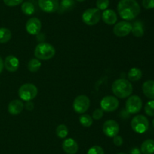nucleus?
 I'll return each instance as SVG.
<instances>
[{
	"instance_id": "7ed1b4c3",
	"label": "nucleus",
	"mask_w": 154,
	"mask_h": 154,
	"mask_svg": "<svg viewBox=\"0 0 154 154\" xmlns=\"http://www.w3.org/2000/svg\"><path fill=\"white\" fill-rule=\"evenodd\" d=\"M34 54L36 58L38 60H47L54 57L56 50L51 44L47 42H40L35 48Z\"/></svg>"
},
{
	"instance_id": "0eeeda50",
	"label": "nucleus",
	"mask_w": 154,
	"mask_h": 154,
	"mask_svg": "<svg viewBox=\"0 0 154 154\" xmlns=\"http://www.w3.org/2000/svg\"><path fill=\"white\" fill-rule=\"evenodd\" d=\"M90 106V100L87 95H78L74 100L73 108L77 113H79V114L85 113L88 110Z\"/></svg>"
},
{
	"instance_id": "39448f33",
	"label": "nucleus",
	"mask_w": 154,
	"mask_h": 154,
	"mask_svg": "<svg viewBox=\"0 0 154 154\" xmlns=\"http://www.w3.org/2000/svg\"><path fill=\"white\" fill-rule=\"evenodd\" d=\"M131 127L135 132L143 134L149 128V121L143 115H137L131 121Z\"/></svg>"
},
{
	"instance_id": "c85d7f7f",
	"label": "nucleus",
	"mask_w": 154,
	"mask_h": 154,
	"mask_svg": "<svg viewBox=\"0 0 154 154\" xmlns=\"http://www.w3.org/2000/svg\"><path fill=\"white\" fill-rule=\"evenodd\" d=\"M109 5V0H97L96 1V7L100 11H105L108 9Z\"/></svg>"
},
{
	"instance_id": "c756f323",
	"label": "nucleus",
	"mask_w": 154,
	"mask_h": 154,
	"mask_svg": "<svg viewBox=\"0 0 154 154\" xmlns=\"http://www.w3.org/2000/svg\"><path fill=\"white\" fill-rule=\"evenodd\" d=\"M87 154H105L103 148L100 146H93L89 149L87 151Z\"/></svg>"
},
{
	"instance_id": "58836bf2",
	"label": "nucleus",
	"mask_w": 154,
	"mask_h": 154,
	"mask_svg": "<svg viewBox=\"0 0 154 154\" xmlns=\"http://www.w3.org/2000/svg\"><path fill=\"white\" fill-rule=\"evenodd\" d=\"M77 2H84L85 0H76Z\"/></svg>"
},
{
	"instance_id": "ddd939ff",
	"label": "nucleus",
	"mask_w": 154,
	"mask_h": 154,
	"mask_svg": "<svg viewBox=\"0 0 154 154\" xmlns=\"http://www.w3.org/2000/svg\"><path fill=\"white\" fill-rule=\"evenodd\" d=\"M42 22L37 18H31L26 24V30L30 35H37L41 32Z\"/></svg>"
},
{
	"instance_id": "412c9836",
	"label": "nucleus",
	"mask_w": 154,
	"mask_h": 154,
	"mask_svg": "<svg viewBox=\"0 0 154 154\" xmlns=\"http://www.w3.org/2000/svg\"><path fill=\"white\" fill-rule=\"evenodd\" d=\"M142 77V71L138 67H132L128 72V79L132 82H136L140 80Z\"/></svg>"
},
{
	"instance_id": "393cba45",
	"label": "nucleus",
	"mask_w": 154,
	"mask_h": 154,
	"mask_svg": "<svg viewBox=\"0 0 154 154\" xmlns=\"http://www.w3.org/2000/svg\"><path fill=\"white\" fill-rule=\"evenodd\" d=\"M21 10L26 15H32L35 13V6L30 2H25L21 5Z\"/></svg>"
},
{
	"instance_id": "7c9ffc66",
	"label": "nucleus",
	"mask_w": 154,
	"mask_h": 154,
	"mask_svg": "<svg viewBox=\"0 0 154 154\" xmlns=\"http://www.w3.org/2000/svg\"><path fill=\"white\" fill-rule=\"evenodd\" d=\"M104 116V111L101 108L96 109L93 111V115H92V118L95 120H99L102 119Z\"/></svg>"
},
{
	"instance_id": "b1692460",
	"label": "nucleus",
	"mask_w": 154,
	"mask_h": 154,
	"mask_svg": "<svg viewBox=\"0 0 154 154\" xmlns=\"http://www.w3.org/2000/svg\"><path fill=\"white\" fill-rule=\"evenodd\" d=\"M11 32L5 27L0 28V43H6L11 39Z\"/></svg>"
},
{
	"instance_id": "a878e982",
	"label": "nucleus",
	"mask_w": 154,
	"mask_h": 154,
	"mask_svg": "<svg viewBox=\"0 0 154 154\" xmlns=\"http://www.w3.org/2000/svg\"><path fill=\"white\" fill-rule=\"evenodd\" d=\"M56 134L60 138H65L69 134V129H68L67 126L64 124H60L56 128Z\"/></svg>"
},
{
	"instance_id": "f03ea898",
	"label": "nucleus",
	"mask_w": 154,
	"mask_h": 154,
	"mask_svg": "<svg viewBox=\"0 0 154 154\" xmlns=\"http://www.w3.org/2000/svg\"><path fill=\"white\" fill-rule=\"evenodd\" d=\"M111 89L114 95L121 99L129 98L133 91L132 83L129 80L123 78L116 79L113 82Z\"/></svg>"
},
{
	"instance_id": "f704fd0d",
	"label": "nucleus",
	"mask_w": 154,
	"mask_h": 154,
	"mask_svg": "<svg viewBox=\"0 0 154 154\" xmlns=\"http://www.w3.org/2000/svg\"><path fill=\"white\" fill-rule=\"evenodd\" d=\"M24 107H25L27 110L31 111V110H32L33 109H34V104H33L31 101H26V104H24Z\"/></svg>"
},
{
	"instance_id": "e433bc0d",
	"label": "nucleus",
	"mask_w": 154,
	"mask_h": 154,
	"mask_svg": "<svg viewBox=\"0 0 154 154\" xmlns=\"http://www.w3.org/2000/svg\"><path fill=\"white\" fill-rule=\"evenodd\" d=\"M130 154H142L141 152V149H138V147L132 148L130 150Z\"/></svg>"
},
{
	"instance_id": "dca6fc26",
	"label": "nucleus",
	"mask_w": 154,
	"mask_h": 154,
	"mask_svg": "<svg viewBox=\"0 0 154 154\" xmlns=\"http://www.w3.org/2000/svg\"><path fill=\"white\" fill-rule=\"evenodd\" d=\"M24 109V104L20 100H13L8 106V111L10 114L16 116L19 115Z\"/></svg>"
},
{
	"instance_id": "423d86ee",
	"label": "nucleus",
	"mask_w": 154,
	"mask_h": 154,
	"mask_svg": "<svg viewBox=\"0 0 154 154\" xmlns=\"http://www.w3.org/2000/svg\"><path fill=\"white\" fill-rule=\"evenodd\" d=\"M100 10L95 8H88L82 14V21L85 24L88 26H93L97 24L101 19Z\"/></svg>"
},
{
	"instance_id": "f8f14e48",
	"label": "nucleus",
	"mask_w": 154,
	"mask_h": 154,
	"mask_svg": "<svg viewBox=\"0 0 154 154\" xmlns=\"http://www.w3.org/2000/svg\"><path fill=\"white\" fill-rule=\"evenodd\" d=\"M40 8L46 13H54L59 9V0H38Z\"/></svg>"
},
{
	"instance_id": "6ab92c4d",
	"label": "nucleus",
	"mask_w": 154,
	"mask_h": 154,
	"mask_svg": "<svg viewBox=\"0 0 154 154\" xmlns=\"http://www.w3.org/2000/svg\"><path fill=\"white\" fill-rule=\"evenodd\" d=\"M141 152L143 154H154V140L147 139L141 146Z\"/></svg>"
},
{
	"instance_id": "5701e85b",
	"label": "nucleus",
	"mask_w": 154,
	"mask_h": 154,
	"mask_svg": "<svg viewBox=\"0 0 154 154\" xmlns=\"http://www.w3.org/2000/svg\"><path fill=\"white\" fill-rule=\"evenodd\" d=\"M41 66H42V63H41L40 60H38V58H32L29 61L28 65H27L28 69L31 72H38Z\"/></svg>"
},
{
	"instance_id": "1a4fd4ad",
	"label": "nucleus",
	"mask_w": 154,
	"mask_h": 154,
	"mask_svg": "<svg viewBox=\"0 0 154 154\" xmlns=\"http://www.w3.org/2000/svg\"><path fill=\"white\" fill-rule=\"evenodd\" d=\"M118 99L116 97L111 96V95H107L104 97L100 102L101 109L105 112H113L117 110L119 107Z\"/></svg>"
},
{
	"instance_id": "6e6552de",
	"label": "nucleus",
	"mask_w": 154,
	"mask_h": 154,
	"mask_svg": "<svg viewBox=\"0 0 154 154\" xmlns=\"http://www.w3.org/2000/svg\"><path fill=\"white\" fill-rule=\"evenodd\" d=\"M142 108V101L138 95L129 96L126 102V110L129 114H135Z\"/></svg>"
},
{
	"instance_id": "a211bd4d",
	"label": "nucleus",
	"mask_w": 154,
	"mask_h": 154,
	"mask_svg": "<svg viewBox=\"0 0 154 154\" xmlns=\"http://www.w3.org/2000/svg\"><path fill=\"white\" fill-rule=\"evenodd\" d=\"M142 91L147 98L154 100V80H147L142 85Z\"/></svg>"
},
{
	"instance_id": "20e7f679",
	"label": "nucleus",
	"mask_w": 154,
	"mask_h": 154,
	"mask_svg": "<svg viewBox=\"0 0 154 154\" xmlns=\"http://www.w3.org/2000/svg\"><path fill=\"white\" fill-rule=\"evenodd\" d=\"M38 95V88L34 84L25 83L20 87L18 95L22 101H29L34 99Z\"/></svg>"
},
{
	"instance_id": "72a5a7b5",
	"label": "nucleus",
	"mask_w": 154,
	"mask_h": 154,
	"mask_svg": "<svg viewBox=\"0 0 154 154\" xmlns=\"http://www.w3.org/2000/svg\"><path fill=\"white\" fill-rule=\"evenodd\" d=\"M113 141H114V145H116L117 146H120L123 145V139L121 136L120 135H116L115 137H114V139H113Z\"/></svg>"
},
{
	"instance_id": "4c0bfd02",
	"label": "nucleus",
	"mask_w": 154,
	"mask_h": 154,
	"mask_svg": "<svg viewBox=\"0 0 154 154\" xmlns=\"http://www.w3.org/2000/svg\"><path fill=\"white\" fill-rule=\"evenodd\" d=\"M3 69H4V61L2 60V57H0V73L2 72Z\"/></svg>"
},
{
	"instance_id": "4468645a",
	"label": "nucleus",
	"mask_w": 154,
	"mask_h": 154,
	"mask_svg": "<svg viewBox=\"0 0 154 154\" xmlns=\"http://www.w3.org/2000/svg\"><path fill=\"white\" fill-rule=\"evenodd\" d=\"M20 61L17 57L14 55H8L5 57L4 61V66L8 72H14L18 69Z\"/></svg>"
},
{
	"instance_id": "9b49d317",
	"label": "nucleus",
	"mask_w": 154,
	"mask_h": 154,
	"mask_svg": "<svg viewBox=\"0 0 154 154\" xmlns=\"http://www.w3.org/2000/svg\"><path fill=\"white\" fill-rule=\"evenodd\" d=\"M131 31H132V24L125 21L117 23L113 29L114 35L118 37H124L128 36Z\"/></svg>"
},
{
	"instance_id": "9d476101",
	"label": "nucleus",
	"mask_w": 154,
	"mask_h": 154,
	"mask_svg": "<svg viewBox=\"0 0 154 154\" xmlns=\"http://www.w3.org/2000/svg\"><path fill=\"white\" fill-rule=\"evenodd\" d=\"M102 131L104 134L108 137H114L117 135L120 131V126L117 121L109 119L104 122L102 126Z\"/></svg>"
},
{
	"instance_id": "cd10ccee",
	"label": "nucleus",
	"mask_w": 154,
	"mask_h": 154,
	"mask_svg": "<svg viewBox=\"0 0 154 154\" xmlns=\"http://www.w3.org/2000/svg\"><path fill=\"white\" fill-rule=\"evenodd\" d=\"M144 111L146 114L149 116H154V100L148 101L145 104L144 107Z\"/></svg>"
},
{
	"instance_id": "2f4dec72",
	"label": "nucleus",
	"mask_w": 154,
	"mask_h": 154,
	"mask_svg": "<svg viewBox=\"0 0 154 154\" xmlns=\"http://www.w3.org/2000/svg\"><path fill=\"white\" fill-rule=\"evenodd\" d=\"M5 4L9 7H14L23 2V0H3Z\"/></svg>"
},
{
	"instance_id": "c9c22d12",
	"label": "nucleus",
	"mask_w": 154,
	"mask_h": 154,
	"mask_svg": "<svg viewBox=\"0 0 154 154\" xmlns=\"http://www.w3.org/2000/svg\"><path fill=\"white\" fill-rule=\"evenodd\" d=\"M37 39L38 42H44V40H45V34L42 33H39L38 34H37Z\"/></svg>"
},
{
	"instance_id": "f257e3e1",
	"label": "nucleus",
	"mask_w": 154,
	"mask_h": 154,
	"mask_svg": "<svg viewBox=\"0 0 154 154\" xmlns=\"http://www.w3.org/2000/svg\"><path fill=\"white\" fill-rule=\"evenodd\" d=\"M117 12L122 19L131 21L141 12V8L136 0H120L117 4Z\"/></svg>"
},
{
	"instance_id": "2eb2a0df",
	"label": "nucleus",
	"mask_w": 154,
	"mask_h": 154,
	"mask_svg": "<svg viewBox=\"0 0 154 154\" xmlns=\"http://www.w3.org/2000/svg\"><path fill=\"white\" fill-rule=\"evenodd\" d=\"M63 149L67 154H76L78 151V144L73 138H66L63 142Z\"/></svg>"
},
{
	"instance_id": "a19ab883",
	"label": "nucleus",
	"mask_w": 154,
	"mask_h": 154,
	"mask_svg": "<svg viewBox=\"0 0 154 154\" xmlns=\"http://www.w3.org/2000/svg\"><path fill=\"white\" fill-rule=\"evenodd\" d=\"M153 127H154V119H153Z\"/></svg>"
},
{
	"instance_id": "473e14b6",
	"label": "nucleus",
	"mask_w": 154,
	"mask_h": 154,
	"mask_svg": "<svg viewBox=\"0 0 154 154\" xmlns=\"http://www.w3.org/2000/svg\"><path fill=\"white\" fill-rule=\"evenodd\" d=\"M142 5L145 9L154 8V0H142Z\"/></svg>"
},
{
	"instance_id": "aec40b11",
	"label": "nucleus",
	"mask_w": 154,
	"mask_h": 154,
	"mask_svg": "<svg viewBox=\"0 0 154 154\" xmlns=\"http://www.w3.org/2000/svg\"><path fill=\"white\" fill-rule=\"evenodd\" d=\"M135 37H141L144 34V26L141 21H137L132 24V31H131Z\"/></svg>"
},
{
	"instance_id": "bb28decb",
	"label": "nucleus",
	"mask_w": 154,
	"mask_h": 154,
	"mask_svg": "<svg viewBox=\"0 0 154 154\" xmlns=\"http://www.w3.org/2000/svg\"><path fill=\"white\" fill-rule=\"evenodd\" d=\"M80 123L83 125L84 127H89L93 125V119L92 118L91 116H90L89 114H82L79 118Z\"/></svg>"
},
{
	"instance_id": "ea45409f",
	"label": "nucleus",
	"mask_w": 154,
	"mask_h": 154,
	"mask_svg": "<svg viewBox=\"0 0 154 154\" xmlns=\"http://www.w3.org/2000/svg\"><path fill=\"white\" fill-rule=\"evenodd\" d=\"M118 154H126V153H125V152H120V153Z\"/></svg>"
},
{
	"instance_id": "4be33fe9",
	"label": "nucleus",
	"mask_w": 154,
	"mask_h": 154,
	"mask_svg": "<svg viewBox=\"0 0 154 154\" xmlns=\"http://www.w3.org/2000/svg\"><path fill=\"white\" fill-rule=\"evenodd\" d=\"M75 5V0H62L59 9L61 12L69 11L72 10Z\"/></svg>"
},
{
	"instance_id": "f3484780",
	"label": "nucleus",
	"mask_w": 154,
	"mask_h": 154,
	"mask_svg": "<svg viewBox=\"0 0 154 154\" xmlns=\"http://www.w3.org/2000/svg\"><path fill=\"white\" fill-rule=\"evenodd\" d=\"M102 18L108 25H114L117 21V14L112 9H106L102 14Z\"/></svg>"
}]
</instances>
